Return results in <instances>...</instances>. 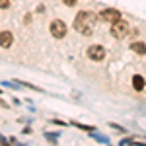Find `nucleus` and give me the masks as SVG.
Listing matches in <instances>:
<instances>
[{
  "instance_id": "1",
  "label": "nucleus",
  "mask_w": 146,
  "mask_h": 146,
  "mask_svg": "<svg viewBox=\"0 0 146 146\" xmlns=\"http://www.w3.org/2000/svg\"><path fill=\"white\" fill-rule=\"evenodd\" d=\"M96 22H98L96 14H92V12H78L76 20H74V29L80 31L82 35H92Z\"/></svg>"
},
{
  "instance_id": "2",
  "label": "nucleus",
  "mask_w": 146,
  "mask_h": 146,
  "mask_svg": "<svg viewBox=\"0 0 146 146\" xmlns=\"http://www.w3.org/2000/svg\"><path fill=\"white\" fill-rule=\"evenodd\" d=\"M111 35L117 37V39H125V37L129 35V23L125 22L123 18L117 20V22H113L111 23Z\"/></svg>"
},
{
  "instance_id": "3",
  "label": "nucleus",
  "mask_w": 146,
  "mask_h": 146,
  "mask_svg": "<svg viewBox=\"0 0 146 146\" xmlns=\"http://www.w3.org/2000/svg\"><path fill=\"white\" fill-rule=\"evenodd\" d=\"M51 35L56 37V39H62L64 35H66V23L62 22V20H53L51 22Z\"/></svg>"
},
{
  "instance_id": "4",
  "label": "nucleus",
  "mask_w": 146,
  "mask_h": 146,
  "mask_svg": "<svg viewBox=\"0 0 146 146\" xmlns=\"http://www.w3.org/2000/svg\"><path fill=\"white\" fill-rule=\"evenodd\" d=\"M100 18L103 20V22L113 23V22H117V20H121V12L115 10V8H107V10H101Z\"/></svg>"
},
{
  "instance_id": "5",
  "label": "nucleus",
  "mask_w": 146,
  "mask_h": 146,
  "mask_svg": "<svg viewBox=\"0 0 146 146\" xmlns=\"http://www.w3.org/2000/svg\"><path fill=\"white\" fill-rule=\"evenodd\" d=\"M88 56H90L92 60H103L105 58V49L101 45H92L88 49Z\"/></svg>"
},
{
  "instance_id": "6",
  "label": "nucleus",
  "mask_w": 146,
  "mask_h": 146,
  "mask_svg": "<svg viewBox=\"0 0 146 146\" xmlns=\"http://www.w3.org/2000/svg\"><path fill=\"white\" fill-rule=\"evenodd\" d=\"M12 43H14V35L10 31H0V47L8 49V47H12Z\"/></svg>"
},
{
  "instance_id": "7",
  "label": "nucleus",
  "mask_w": 146,
  "mask_h": 146,
  "mask_svg": "<svg viewBox=\"0 0 146 146\" xmlns=\"http://www.w3.org/2000/svg\"><path fill=\"white\" fill-rule=\"evenodd\" d=\"M133 88H135V90H144V78H142V76H138V74H135V76H133Z\"/></svg>"
},
{
  "instance_id": "8",
  "label": "nucleus",
  "mask_w": 146,
  "mask_h": 146,
  "mask_svg": "<svg viewBox=\"0 0 146 146\" xmlns=\"http://www.w3.org/2000/svg\"><path fill=\"white\" fill-rule=\"evenodd\" d=\"M131 49H133V51H135L136 55H146V45L144 43H140V41H138V43H133V45H131Z\"/></svg>"
},
{
  "instance_id": "9",
  "label": "nucleus",
  "mask_w": 146,
  "mask_h": 146,
  "mask_svg": "<svg viewBox=\"0 0 146 146\" xmlns=\"http://www.w3.org/2000/svg\"><path fill=\"white\" fill-rule=\"evenodd\" d=\"M10 6V0H0V8H8Z\"/></svg>"
},
{
  "instance_id": "10",
  "label": "nucleus",
  "mask_w": 146,
  "mask_h": 146,
  "mask_svg": "<svg viewBox=\"0 0 146 146\" xmlns=\"http://www.w3.org/2000/svg\"><path fill=\"white\" fill-rule=\"evenodd\" d=\"M62 2H64L66 6H74V4H76V0H62Z\"/></svg>"
},
{
  "instance_id": "11",
  "label": "nucleus",
  "mask_w": 146,
  "mask_h": 146,
  "mask_svg": "<svg viewBox=\"0 0 146 146\" xmlns=\"http://www.w3.org/2000/svg\"><path fill=\"white\" fill-rule=\"evenodd\" d=\"M4 142H6V138H2V136H0V144H4Z\"/></svg>"
}]
</instances>
